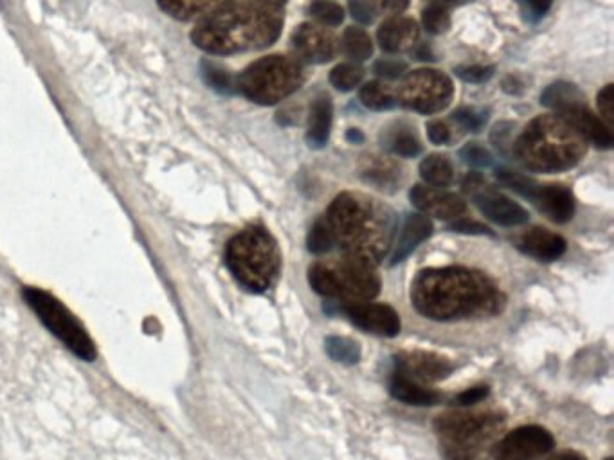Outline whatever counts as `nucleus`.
Masks as SVG:
<instances>
[{"label": "nucleus", "instance_id": "f257e3e1", "mask_svg": "<svg viewBox=\"0 0 614 460\" xmlns=\"http://www.w3.org/2000/svg\"><path fill=\"white\" fill-rule=\"evenodd\" d=\"M416 312L438 322L470 321L501 313L503 293L487 275L467 269H430L412 286Z\"/></svg>", "mask_w": 614, "mask_h": 460}, {"label": "nucleus", "instance_id": "f03ea898", "mask_svg": "<svg viewBox=\"0 0 614 460\" xmlns=\"http://www.w3.org/2000/svg\"><path fill=\"white\" fill-rule=\"evenodd\" d=\"M280 29L278 10L251 0L223 6L202 19L195 28L194 42L208 53H242L271 45L278 39Z\"/></svg>", "mask_w": 614, "mask_h": 460}, {"label": "nucleus", "instance_id": "7ed1b4c3", "mask_svg": "<svg viewBox=\"0 0 614 460\" xmlns=\"http://www.w3.org/2000/svg\"><path fill=\"white\" fill-rule=\"evenodd\" d=\"M324 220L344 254L368 263H377L392 243V215L372 198L344 192L335 198Z\"/></svg>", "mask_w": 614, "mask_h": 460}, {"label": "nucleus", "instance_id": "20e7f679", "mask_svg": "<svg viewBox=\"0 0 614 460\" xmlns=\"http://www.w3.org/2000/svg\"><path fill=\"white\" fill-rule=\"evenodd\" d=\"M584 144V137L568 121L541 117L519 139V160L533 171H561L581 160Z\"/></svg>", "mask_w": 614, "mask_h": 460}, {"label": "nucleus", "instance_id": "39448f33", "mask_svg": "<svg viewBox=\"0 0 614 460\" xmlns=\"http://www.w3.org/2000/svg\"><path fill=\"white\" fill-rule=\"evenodd\" d=\"M504 417L499 412H449L435 421L446 460H485L501 439Z\"/></svg>", "mask_w": 614, "mask_h": 460}, {"label": "nucleus", "instance_id": "423d86ee", "mask_svg": "<svg viewBox=\"0 0 614 460\" xmlns=\"http://www.w3.org/2000/svg\"><path fill=\"white\" fill-rule=\"evenodd\" d=\"M226 261L238 283L254 293L269 290L281 266L277 241L260 227H251L235 236L229 241Z\"/></svg>", "mask_w": 614, "mask_h": 460}, {"label": "nucleus", "instance_id": "0eeeda50", "mask_svg": "<svg viewBox=\"0 0 614 460\" xmlns=\"http://www.w3.org/2000/svg\"><path fill=\"white\" fill-rule=\"evenodd\" d=\"M309 283L315 293L343 301L344 304L370 302L381 292V279L375 272V264L354 255H346L337 263L310 266Z\"/></svg>", "mask_w": 614, "mask_h": 460}, {"label": "nucleus", "instance_id": "6e6552de", "mask_svg": "<svg viewBox=\"0 0 614 460\" xmlns=\"http://www.w3.org/2000/svg\"><path fill=\"white\" fill-rule=\"evenodd\" d=\"M303 76L289 58L269 56L252 63L238 80V88L260 105H274L300 88Z\"/></svg>", "mask_w": 614, "mask_h": 460}, {"label": "nucleus", "instance_id": "1a4fd4ad", "mask_svg": "<svg viewBox=\"0 0 614 460\" xmlns=\"http://www.w3.org/2000/svg\"><path fill=\"white\" fill-rule=\"evenodd\" d=\"M24 299L39 315L40 321L44 322V326L67 345L74 355L85 362H94L96 345H94L93 338L87 335L85 327L76 321V316L69 312L59 299H54L51 293L39 290V288H24Z\"/></svg>", "mask_w": 614, "mask_h": 460}, {"label": "nucleus", "instance_id": "9d476101", "mask_svg": "<svg viewBox=\"0 0 614 460\" xmlns=\"http://www.w3.org/2000/svg\"><path fill=\"white\" fill-rule=\"evenodd\" d=\"M452 92V83L446 74L416 71L402 83L397 103L420 114H435L449 106Z\"/></svg>", "mask_w": 614, "mask_h": 460}, {"label": "nucleus", "instance_id": "9b49d317", "mask_svg": "<svg viewBox=\"0 0 614 460\" xmlns=\"http://www.w3.org/2000/svg\"><path fill=\"white\" fill-rule=\"evenodd\" d=\"M553 446L555 439L547 428L530 425L501 437L492 453L498 460H539L547 457Z\"/></svg>", "mask_w": 614, "mask_h": 460}, {"label": "nucleus", "instance_id": "f8f14e48", "mask_svg": "<svg viewBox=\"0 0 614 460\" xmlns=\"http://www.w3.org/2000/svg\"><path fill=\"white\" fill-rule=\"evenodd\" d=\"M343 312L358 330L372 333V335L393 338L400 333V316L387 304H377L372 301L354 302V304H344Z\"/></svg>", "mask_w": 614, "mask_h": 460}, {"label": "nucleus", "instance_id": "ddd939ff", "mask_svg": "<svg viewBox=\"0 0 614 460\" xmlns=\"http://www.w3.org/2000/svg\"><path fill=\"white\" fill-rule=\"evenodd\" d=\"M395 365H397V369H395L397 373L415 379L418 384L440 381L455 370L452 362L444 356L435 355V353H426V351L400 353L395 359Z\"/></svg>", "mask_w": 614, "mask_h": 460}, {"label": "nucleus", "instance_id": "4468645a", "mask_svg": "<svg viewBox=\"0 0 614 460\" xmlns=\"http://www.w3.org/2000/svg\"><path fill=\"white\" fill-rule=\"evenodd\" d=\"M409 198L418 211L435 216L438 220H458L467 209L465 201L456 197L455 192L441 191L436 187L415 186Z\"/></svg>", "mask_w": 614, "mask_h": 460}, {"label": "nucleus", "instance_id": "2eb2a0df", "mask_svg": "<svg viewBox=\"0 0 614 460\" xmlns=\"http://www.w3.org/2000/svg\"><path fill=\"white\" fill-rule=\"evenodd\" d=\"M472 195H475V203L481 215L487 216L493 223L503 227H518L527 223V209L504 197L501 192L478 189Z\"/></svg>", "mask_w": 614, "mask_h": 460}, {"label": "nucleus", "instance_id": "dca6fc26", "mask_svg": "<svg viewBox=\"0 0 614 460\" xmlns=\"http://www.w3.org/2000/svg\"><path fill=\"white\" fill-rule=\"evenodd\" d=\"M295 51L306 62H330L337 53V42L334 34L326 33L324 29L315 25H301L294 34Z\"/></svg>", "mask_w": 614, "mask_h": 460}, {"label": "nucleus", "instance_id": "f3484780", "mask_svg": "<svg viewBox=\"0 0 614 460\" xmlns=\"http://www.w3.org/2000/svg\"><path fill=\"white\" fill-rule=\"evenodd\" d=\"M530 201L555 223H566L575 212L573 195L570 189L562 186H541L539 184L538 191Z\"/></svg>", "mask_w": 614, "mask_h": 460}, {"label": "nucleus", "instance_id": "a211bd4d", "mask_svg": "<svg viewBox=\"0 0 614 460\" xmlns=\"http://www.w3.org/2000/svg\"><path fill=\"white\" fill-rule=\"evenodd\" d=\"M559 117L568 121L584 139H590L591 143L596 144L599 148L610 149L611 146H613V134H611L610 126L605 125L604 121L599 119V117L587 108V105L570 108V111L559 114Z\"/></svg>", "mask_w": 614, "mask_h": 460}, {"label": "nucleus", "instance_id": "6ab92c4d", "mask_svg": "<svg viewBox=\"0 0 614 460\" xmlns=\"http://www.w3.org/2000/svg\"><path fill=\"white\" fill-rule=\"evenodd\" d=\"M566 240L547 229L528 230L519 240V250L538 261H555L566 252Z\"/></svg>", "mask_w": 614, "mask_h": 460}, {"label": "nucleus", "instance_id": "aec40b11", "mask_svg": "<svg viewBox=\"0 0 614 460\" xmlns=\"http://www.w3.org/2000/svg\"><path fill=\"white\" fill-rule=\"evenodd\" d=\"M433 234V223L426 215H409L402 226L397 243L393 244L392 264H398L413 254Z\"/></svg>", "mask_w": 614, "mask_h": 460}, {"label": "nucleus", "instance_id": "412c9836", "mask_svg": "<svg viewBox=\"0 0 614 460\" xmlns=\"http://www.w3.org/2000/svg\"><path fill=\"white\" fill-rule=\"evenodd\" d=\"M418 40V28L415 20L395 17L384 22L378 29V43L386 53H404L415 48Z\"/></svg>", "mask_w": 614, "mask_h": 460}, {"label": "nucleus", "instance_id": "4be33fe9", "mask_svg": "<svg viewBox=\"0 0 614 460\" xmlns=\"http://www.w3.org/2000/svg\"><path fill=\"white\" fill-rule=\"evenodd\" d=\"M389 393L393 398L398 401L413 405V407H435L444 399L440 393H436L433 388L424 387L415 379L407 378L404 374L393 373L392 381H389Z\"/></svg>", "mask_w": 614, "mask_h": 460}, {"label": "nucleus", "instance_id": "5701e85b", "mask_svg": "<svg viewBox=\"0 0 614 460\" xmlns=\"http://www.w3.org/2000/svg\"><path fill=\"white\" fill-rule=\"evenodd\" d=\"M332 117H334V106H332L330 97H318L310 108L309 129H306L310 148L318 149L326 146L330 139V129H332Z\"/></svg>", "mask_w": 614, "mask_h": 460}, {"label": "nucleus", "instance_id": "b1692460", "mask_svg": "<svg viewBox=\"0 0 614 460\" xmlns=\"http://www.w3.org/2000/svg\"><path fill=\"white\" fill-rule=\"evenodd\" d=\"M229 2L231 0H159V6L174 19L194 20L206 19Z\"/></svg>", "mask_w": 614, "mask_h": 460}, {"label": "nucleus", "instance_id": "393cba45", "mask_svg": "<svg viewBox=\"0 0 614 460\" xmlns=\"http://www.w3.org/2000/svg\"><path fill=\"white\" fill-rule=\"evenodd\" d=\"M541 103L548 108H553V111L562 114V112L575 108V106L585 105V97L575 85L561 82L553 83V85L548 86L547 91L542 92Z\"/></svg>", "mask_w": 614, "mask_h": 460}, {"label": "nucleus", "instance_id": "a878e982", "mask_svg": "<svg viewBox=\"0 0 614 460\" xmlns=\"http://www.w3.org/2000/svg\"><path fill=\"white\" fill-rule=\"evenodd\" d=\"M420 175L429 186L447 187L455 180V168L444 155H429L420 164Z\"/></svg>", "mask_w": 614, "mask_h": 460}, {"label": "nucleus", "instance_id": "bb28decb", "mask_svg": "<svg viewBox=\"0 0 614 460\" xmlns=\"http://www.w3.org/2000/svg\"><path fill=\"white\" fill-rule=\"evenodd\" d=\"M326 353L330 358L339 364L355 365L361 359V345L346 336H329L326 338Z\"/></svg>", "mask_w": 614, "mask_h": 460}, {"label": "nucleus", "instance_id": "cd10ccee", "mask_svg": "<svg viewBox=\"0 0 614 460\" xmlns=\"http://www.w3.org/2000/svg\"><path fill=\"white\" fill-rule=\"evenodd\" d=\"M344 51L355 62H364L373 54L372 40L368 33L361 28H348L344 33Z\"/></svg>", "mask_w": 614, "mask_h": 460}, {"label": "nucleus", "instance_id": "c85d7f7f", "mask_svg": "<svg viewBox=\"0 0 614 460\" xmlns=\"http://www.w3.org/2000/svg\"><path fill=\"white\" fill-rule=\"evenodd\" d=\"M361 101H363L366 108L377 112L389 111L393 106L398 105L397 97L393 96L392 92L378 82H372L363 86Z\"/></svg>", "mask_w": 614, "mask_h": 460}, {"label": "nucleus", "instance_id": "c756f323", "mask_svg": "<svg viewBox=\"0 0 614 460\" xmlns=\"http://www.w3.org/2000/svg\"><path fill=\"white\" fill-rule=\"evenodd\" d=\"M496 177L508 189H512L513 192H518V195L528 198V200H532L533 195L538 191L539 184L532 180V178L524 177L521 172L501 168L496 171Z\"/></svg>", "mask_w": 614, "mask_h": 460}, {"label": "nucleus", "instance_id": "7c9ffc66", "mask_svg": "<svg viewBox=\"0 0 614 460\" xmlns=\"http://www.w3.org/2000/svg\"><path fill=\"white\" fill-rule=\"evenodd\" d=\"M364 71L355 63H343L330 74V82L341 92L354 91L358 83L363 82Z\"/></svg>", "mask_w": 614, "mask_h": 460}, {"label": "nucleus", "instance_id": "2f4dec72", "mask_svg": "<svg viewBox=\"0 0 614 460\" xmlns=\"http://www.w3.org/2000/svg\"><path fill=\"white\" fill-rule=\"evenodd\" d=\"M424 28L430 34L446 33L450 28L449 8L444 2H433L424 10Z\"/></svg>", "mask_w": 614, "mask_h": 460}, {"label": "nucleus", "instance_id": "473e14b6", "mask_svg": "<svg viewBox=\"0 0 614 460\" xmlns=\"http://www.w3.org/2000/svg\"><path fill=\"white\" fill-rule=\"evenodd\" d=\"M309 250L312 254L321 255L326 254L330 250L334 249V238H332V232H330L329 223L326 220L315 221V226L310 229L309 234Z\"/></svg>", "mask_w": 614, "mask_h": 460}, {"label": "nucleus", "instance_id": "72a5a7b5", "mask_svg": "<svg viewBox=\"0 0 614 460\" xmlns=\"http://www.w3.org/2000/svg\"><path fill=\"white\" fill-rule=\"evenodd\" d=\"M389 148L400 157H416L422 151L420 143L409 129H397L389 139Z\"/></svg>", "mask_w": 614, "mask_h": 460}, {"label": "nucleus", "instance_id": "f704fd0d", "mask_svg": "<svg viewBox=\"0 0 614 460\" xmlns=\"http://www.w3.org/2000/svg\"><path fill=\"white\" fill-rule=\"evenodd\" d=\"M310 13L314 14L321 24L332 25V28L341 24L344 20L343 8L334 4V2H326V0H321V2H314V4L310 6Z\"/></svg>", "mask_w": 614, "mask_h": 460}, {"label": "nucleus", "instance_id": "c9c22d12", "mask_svg": "<svg viewBox=\"0 0 614 460\" xmlns=\"http://www.w3.org/2000/svg\"><path fill=\"white\" fill-rule=\"evenodd\" d=\"M487 119H489V112L481 108H461L455 114L456 123L469 132H479L487 125Z\"/></svg>", "mask_w": 614, "mask_h": 460}, {"label": "nucleus", "instance_id": "e433bc0d", "mask_svg": "<svg viewBox=\"0 0 614 460\" xmlns=\"http://www.w3.org/2000/svg\"><path fill=\"white\" fill-rule=\"evenodd\" d=\"M460 157L465 164H469L472 168H489L490 164H492V157H490L489 151L476 143L467 144L461 149Z\"/></svg>", "mask_w": 614, "mask_h": 460}, {"label": "nucleus", "instance_id": "4c0bfd02", "mask_svg": "<svg viewBox=\"0 0 614 460\" xmlns=\"http://www.w3.org/2000/svg\"><path fill=\"white\" fill-rule=\"evenodd\" d=\"M204 76L208 80L209 85L214 86L218 92H232V77L228 72L218 69L217 65H206L204 67Z\"/></svg>", "mask_w": 614, "mask_h": 460}, {"label": "nucleus", "instance_id": "58836bf2", "mask_svg": "<svg viewBox=\"0 0 614 460\" xmlns=\"http://www.w3.org/2000/svg\"><path fill=\"white\" fill-rule=\"evenodd\" d=\"M406 62L402 60H392V58H386V60H381V62L375 63V74L381 77H386V80H398V77L406 72Z\"/></svg>", "mask_w": 614, "mask_h": 460}, {"label": "nucleus", "instance_id": "ea45409f", "mask_svg": "<svg viewBox=\"0 0 614 460\" xmlns=\"http://www.w3.org/2000/svg\"><path fill=\"white\" fill-rule=\"evenodd\" d=\"M493 67H483V65H470V67H460L456 74L464 80L465 83H485L489 82L493 76Z\"/></svg>", "mask_w": 614, "mask_h": 460}, {"label": "nucleus", "instance_id": "a19ab883", "mask_svg": "<svg viewBox=\"0 0 614 460\" xmlns=\"http://www.w3.org/2000/svg\"><path fill=\"white\" fill-rule=\"evenodd\" d=\"M600 114L604 117L605 125L613 126L614 123V86L607 85L604 91L599 94Z\"/></svg>", "mask_w": 614, "mask_h": 460}, {"label": "nucleus", "instance_id": "79ce46f5", "mask_svg": "<svg viewBox=\"0 0 614 460\" xmlns=\"http://www.w3.org/2000/svg\"><path fill=\"white\" fill-rule=\"evenodd\" d=\"M350 10H352L354 19L361 24H372L375 14H377L370 0H350Z\"/></svg>", "mask_w": 614, "mask_h": 460}, {"label": "nucleus", "instance_id": "37998d69", "mask_svg": "<svg viewBox=\"0 0 614 460\" xmlns=\"http://www.w3.org/2000/svg\"><path fill=\"white\" fill-rule=\"evenodd\" d=\"M487 396H489V387H472L458 394L452 402L460 405V407H470V405L483 401V399H487Z\"/></svg>", "mask_w": 614, "mask_h": 460}, {"label": "nucleus", "instance_id": "c03bdc74", "mask_svg": "<svg viewBox=\"0 0 614 460\" xmlns=\"http://www.w3.org/2000/svg\"><path fill=\"white\" fill-rule=\"evenodd\" d=\"M450 230H455V232H464V234H492L490 232L489 227L481 226L478 221L472 220H458L450 226Z\"/></svg>", "mask_w": 614, "mask_h": 460}, {"label": "nucleus", "instance_id": "a18cd8bd", "mask_svg": "<svg viewBox=\"0 0 614 460\" xmlns=\"http://www.w3.org/2000/svg\"><path fill=\"white\" fill-rule=\"evenodd\" d=\"M524 10L530 14V19H542L548 10L552 8L553 0H521Z\"/></svg>", "mask_w": 614, "mask_h": 460}, {"label": "nucleus", "instance_id": "49530a36", "mask_svg": "<svg viewBox=\"0 0 614 460\" xmlns=\"http://www.w3.org/2000/svg\"><path fill=\"white\" fill-rule=\"evenodd\" d=\"M427 134H429L430 143L447 144L450 140V132L440 121H433L427 125Z\"/></svg>", "mask_w": 614, "mask_h": 460}, {"label": "nucleus", "instance_id": "de8ad7c7", "mask_svg": "<svg viewBox=\"0 0 614 460\" xmlns=\"http://www.w3.org/2000/svg\"><path fill=\"white\" fill-rule=\"evenodd\" d=\"M375 11H384V13L397 14L406 10L409 0H370Z\"/></svg>", "mask_w": 614, "mask_h": 460}, {"label": "nucleus", "instance_id": "09e8293b", "mask_svg": "<svg viewBox=\"0 0 614 460\" xmlns=\"http://www.w3.org/2000/svg\"><path fill=\"white\" fill-rule=\"evenodd\" d=\"M548 460H585V457H582L581 453H576V451H562V453H556V456Z\"/></svg>", "mask_w": 614, "mask_h": 460}, {"label": "nucleus", "instance_id": "8fccbe9b", "mask_svg": "<svg viewBox=\"0 0 614 460\" xmlns=\"http://www.w3.org/2000/svg\"><path fill=\"white\" fill-rule=\"evenodd\" d=\"M346 139L350 143L361 144L364 140V135L361 134V129H350L348 134H346Z\"/></svg>", "mask_w": 614, "mask_h": 460}, {"label": "nucleus", "instance_id": "3c124183", "mask_svg": "<svg viewBox=\"0 0 614 460\" xmlns=\"http://www.w3.org/2000/svg\"><path fill=\"white\" fill-rule=\"evenodd\" d=\"M260 4L269 6V8H274V10H280L281 6L287 4V0H257Z\"/></svg>", "mask_w": 614, "mask_h": 460}, {"label": "nucleus", "instance_id": "603ef678", "mask_svg": "<svg viewBox=\"0 0 614 460\" xmlns=\"http://www.w3.org/2000/svg\"><path fill=\"white\" fill-rule=\"evenodd\" d=\"M472 0H444V4L446 6H464L469 4Z\"/></svg>", "mask_w": 614, "mask_h": 460}, {"label": "nucleus", "instance_id": "864d4df0", "mask_svg": "<svg viewBox=\"0 0 614 460\" xmlns=\"http://www.w3.org/2000/svg\"><path fill=\"white\" fill-rule=\"evenodd\" d=\"M605 460H613V459H611V457H610V459H605Z\"/></svg>", "mask_w": 614, "mask_h": 460}]
</instances>
